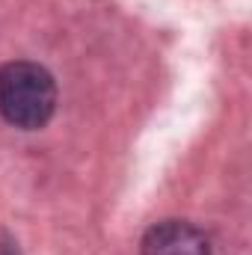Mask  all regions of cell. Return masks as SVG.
<instances>
[{"label": "cell", "mask_w": 252, "mask_h": 255, "mask_svg": "<svg viewBox=\"0 0 252 255\" xmlns=\"http://www.w3.org/2000/svg\"><path fill=\"white\" fill-rule=\"evenodd\" d=\"M142 255H211V244L196 226L166 220L145 232Z\"/></svg>", "instance_id": "obj_2"}, {"label": "cell", "mask_w": 252, "mask_h": 255, "mask_svg": "<svg viewBox=\"0 0 252 255\" xmlns=\"http://www.w3.org/2000/svg\"><path fill=\"white\" fill-rule=\"evenodd\" d=\"M57 107V83L39 63H6L0 68V116L21 130L48 125Z\"/></svg>", "instance_id": "obj_1"}]
</instances>
